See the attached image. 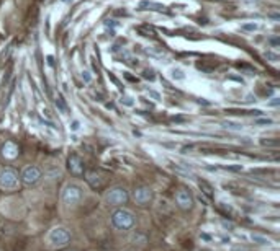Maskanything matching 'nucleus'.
<instances>
[{
  "instance_id": "nucleus-10",
  "label": "nucleus",
  "mask_w": 280,
  "mask_h": 251,
  "mask_svg": "<svg viewBox=\"0 0 280 251\" xmlns=\"http://www.w3.org/2000/svg\"><path fill=\"white\" fill-rule=\"evenodd\" d=\"M2 155L5 156V159L9 160H13L18 156V147L15 145L13 142H5L4 147H2Z\"/></svg>"
},
{
  "instance_id": "nucleus-11",
  "label": "nucleus",
  "mask_w": 280,
  "mask_h": 251,
  "mask_svg": "<svg viewBox=\"0 0 280 251\" xmlns=\"http://www.w3.org/2000/svg\"><path fill=\"white\" fill-rule=\"evenodd\" d=\"M170 78L175 82H182L185 80V74H184V70L181 67H174L172 70H170Z\"/></svg>"
},
{
  "instance_id": "nucleus-12",
  "label": "nucleus",
  "mask_w": 280,
  "mask_h": 251,
  "mask_svg": "<svg viewBox=\"0 0 280 251\" xmlns=\"http://www.w3.org/2000/svg\"><path fill=\"white\" fill-rule=\"evenodd\" d=\"M56 106H58V109H59L61 113L69 114V106H67L66 100H64V97H62V95H58V98H56Z\"/></svg>"
},
{
  "instance_id": "nucleus-15",
  "label": "nucleus",
  "mask_w": 280,
  "mask_h": 251,
  "mask_svg": "<svg viewBox=\"0 0 280 251\" xmlns=\"http://www.w3.org/2000/svg\"><path fill=\"white\" fill-rule=\"evenodd\" d=\"M198 186L201 187V191H203L205 194H208V196H212V194H213V187L210 186L207 181H203V179H200V181H198Z\"/></svg>"
},
{
  "instance_id": "nucleus-2",
  "label": "nucleus",
  "mask_w": 280,
  "mask_h": 251,
  "mask_svg": "<svg viewBox=\"0 0 280 251\" xmlns=\"http://www.w3.org/2000/svg\"><path fill=\"white\" fill-rule=\"evenodd\" d=\"M84 199V190L81 184L77 183H67L61 191V202L62 206L74 207L77 204H81Z\"/></svg>"
},
{
  "instance_id": "nucleus-8",
  "label": "nucleus",
  "mask_w": 280,
  "mask_h": 251,
  "mask_svg": "<svg viewBox=\"0 0 280 251\" xmlns=\"http://www.w3.org/2000/svg\"><path fill=\"white\" fill-rule=\"evenodd\" d=\"M175 202L182 210H190L193 207V204H195L193 202V196L185 190H179L175 193Z\"/></svg>"
},
{
  "instance_id": "nucleus-20",
  "label": "nucleus",
  "mask_w": 280,
  "mask_h": 251,
  "mask_svg": "<svg viewBox=\"0 0 280 251\" xmlns=\"http://www.w3.org/2000/svg\"><path fill=\"white\" fill-rule=\"evenodd\" d=\"M252 241H258L259 243V245H267V243H269V240L267 238H264V237H259V235H252Z\"/></svg>"
},
{
  "instance_id": "nucleus-5",
  "label": "nucleus",
  "mask_w": 280,
  "mask_h": 251,
  "mask_svg": "<svg viewBox=\"0 0 280 251\" xmlns=\"http://www.w3.org/2000/svg\"><path fill=\"white\" fill-rule=\"evenodd\" d=\"M126 201H128V191L121 186L110 187V190H108L107 194H105V202L108 204V206L120 207Z\"/></svg>"
},
{
  "instance_id": "nucleus-24",
  "label": "nucleus",
  "mask_w": 280,
  "mask_h": 251,
  "mask_svg": "<svg viewBox=\"0 0 280 251\" xmlns=\"http://www.w3.org/2000/svg\"><path fill=\"white\" fill-rule=\"evenodd\" d=\"M149 97H152L156 101H159V100H161V95H159L158 91H149Z\"/></svg>"
},
{
  "instance_id": "nucleus-14",
  "label": "nucleus",
  "mask_w": 280,
  "mask_h": 251,
  "mask_svg": "<svg viewBox=\"0 0 280 251\" xmlns=\"http://www.w3.org/2000/svg\"><path fill=\"white\" fill-rule=\"evenodd\" d=\"M223 128H226L230 131H241V129H243V124H241V122H235V121H224L223 122Z\"/></svg>"
},
{
  "instance_id": "nucleus-3",
  "label": "nucleus",
  "mask_w": 280,
  "mask_h": 251,
  "mask_svg": "<svg viewBox=\"0 0 280 251\" xmlns=\"http://www.w3.org/2000/svg\"><path fill=\"white\" fill-rule=\"evenodd\" d=\"M46 241L51 248H62L71 241V232L66 227H53L46 235Z\"/></svg>"
},
{
  "instance_id": "nucleus-27",
  "label": "nucleus",
  "mask_w": 280,
  "mask_h": 251,
  "mask_svg": "<svg viewBox=\"0 0 280 251\" xmlns=\"http://www.w3.org/2000/svg\"><path fill=\"white\" fill-rule=\"evenodd\" d=\"M270 105L272 106H277L278 105V98H274V101H270Z\"/></svg>"
},
{
  "instance_id": "nucleus-6",
  "label": "nucleus",
  "mask_w": 280,
  "mask_h": 251,
  "mask_svg": "<svg viewBox=\"0 0 280 251\" xmlns=\"http://www.w3.org/2000/svg\"><path fill=\"white\" fill-rule=\"evenodd\" d=\"M41 176H43V171L40 167H36V165H28V167H25L21 171V181L27 186H35L41 179Z\"/></svg>"
},
{
  "instance_id": "nucleus-22",
  "label": "nucleus",
  "mask_w": 280,
  "mask_h": 251,
  "mask_svg": "<svg viewBox=\"0 0 280 251\" xmlns=\"http://www.w3.org/2000/svg\"><path fill=\"white\" fill-rule=\"evenodd\" d=\"M69 128H71V131L77 132V131L81 129V122L77 121V119H74V121H71V124H69Z\"/></svg>"
},
{
  "instance_id": "nucleus-17",
  "label": "nucleus",
  "mask_w": 280,
  "mask_h": 251,
  "mask_svg": "<svg viewBox=\"0 0 280 251\" xmlns=\"http://www.w3.org/2000/svg\"><path fill=\"white\" fill-rule=\"evenodd\" d=\"M266 59H270V62H278V54L277 52H272V51H267L266 54Z\"/></svg>"
},
{
  "instance_id": "nucleus-26",
  "label": "nucleus",
  "mask_w": 280,
  "mask_h": 251,
  "mask_svg": "<svg viewBox=\"0 0 280 251\" xmlns=\"http://www.w3.org/2000/svg\"><path fill=\"white\" fill-rule=\"evenodd\" d=\"M48 64H49V66H54V59H53V56H48Z\"/></svg>"
},
{
  "instance_id": "nucleus-13",
  "label": "nucleus",
  "mask_w": 280,
  "mask_h": 251,
  "mask_svg": "<svg viewBox=\"0 0 280 251\" xmlns=\"http://www.w3.org/2000/svg\"><path fill=\"white\" fill-rule=\"evenodd\" d=\"M87 181L90 183L92 187H98L100 184H102V181L98 179V175H95L93 171H90V173H87Z\"/></svg>"
},
{
  "instance_id": "nucleus-9",
  "label": "nucleus",
  "mask_w": 280,
  "mask_h": 251,
  "mask_svg": "<svg viewBox=\"0 0 280 251\" xmlns=\"http://www.w3.org/2000/svg\"><path fill=\"white\" fill-rule=\"evenodd\" d=\"M67 167H69V171L74 175V176H81L84 175V160L81 159L77 153H71L67 159Z\"/></svg>"
},
{
  "instance_id": "nucleus-21",
  "label": "nucleus",
  "mask_w": 280,
  "mask_h": 251,
  "mask_svg": "<svg viewBox=\"0 0 280 251\" xmlns=\"http://www.w3.org/2000/svg\"><path fill=\"white\" fill-rule=\"evenodd\" d=\"M241 28H243L244 31H256L258 29V25H256V23H244Z\"/></svg>"
},
{
  "instance_id": "nucleus-18",
  "label": "nucleus",
  "mask_w": 280,
  "mask_h": 251,
  "mask_svg": "<svg viewBox=\"0 0 280 251\" xmlns=\"http://www.w3.org/2000/svg\"><path fill=\"white\" fill-rule=\"evenodd\" d=\"M261 144L262 145H267V147H277L278 145V140L275 139V140H266V139H261Z\"/></svg>"
},
{
  "instance_id": "nucleus-1",
  "label": "nucleus",
  "mask_w": 280,
  "mask_h": 251,
  "mask_svg": "<svg viewBox=\"0 0 280 251\" xmlns=\"http://www.w3.org/2000/svg\"><path fill=\"white\" fill-rule=\"evenodd\" d=\"M110 222H112V227H113L115 230H118V232H130V230L135 229L136 217H135L133 212H131V210L118 207V209H115L113 212L110 214Z\"/></svg>"
},
{
  "instance_id": "nucleus-23",
  "label": "nucleus",
  "mask_w": 280,
  "mask_h": 251,
  "mask_svg": "<svg viewBox=\"0 0 280 251\" xmlns=\"http://www.w3.org/2000/svg\"><path fill=\"white\" fill-rule=\"evenodd\" d=\"M82 80H84L85 83H90V82H92L90 72H87V70H84V72H82Z\"/></svg>"
},
{
  "instance_id": "nucleus-16",
  "label": "nucleus",
  "mask_w": 280,
  "mask_h": 251,
  "mask_svg": "<svg viewBox=\"0 0 280 251\" xmlns=\"http://www.w3.org/2000/svg\"><path fill=\"white\" fill-rule=\"evenodd\" d=\"M120 101H121V105H124V106H128V108H131V106H135V101H133V98H131V97H128V95H123Z\"/></svg>"
},
{
  "instance_id": "nucleus-19",
  "label": "nucleus",
  "mask_w": 280,
  "mask_h": 251,
  "mask_svg": "<svg viewBox=\"0 0 280 251\" xmlns=\"http://www.w3.org/2000/svg\"><path fill=\"white\" fill-rule=\"evenodd\" d=\"M254 124L256 125H270L272 124V119H269V117H262V119H256Z\"/></svg>"
},
{
  "instance_id": "nucleus-4",
  "label": "nucleus",
  "mask_w": 280,
  "mask_h": 251,
  "mask_svg": "<svg viewBox=\"0 0 280 251\" xmlns=\"http://www.w3.org/2000/svg\"><path fill=\"white\" fill-rule=\"evenodd\" d=\"M20 186L18 173L13 168L0 170V190L2 191H15Z\"/></svg>"
},
{
  "instance_id": "nucleus-7",
  "label": "nucleus",
  "mask_w": 280,
  "mask_h": 251,
  "mask_svg": "<svg viewBox=\"0 0 280 251\" xmlns=\"http://www.w3.org/2000/svg\"><path fill=\"white\" fill-rule=\"evenodd\" d=\"M133 201L139 206H146V204H149L152 201V191L151 187L147 186H139L133 191Z\"/></svg>"
},
{
  "instance_id": "nucleus-25",
  "label": "nucleus",
  "mask_w": 280,
  "mask_h": 251,
  "mask_svg": "<svg viewBox=\"0 0 280 251\" xmlns=\"http://www.w3.org/2000/svg\"><path fill=\"white\" fill-rule=\"evenodd\" d=\"M144 77H146V78H149V80H154L152 70H146V72H144Z\"/></svg>"
}]
</instances>
